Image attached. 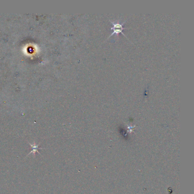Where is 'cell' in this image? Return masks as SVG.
<instances>
[{"label": "cell", "mask_w": 194, "mask_h": 194, "mask_svg": "<svg viewBox=\"0 0 194 194\" xmlns=\"http://www.w3.org/2000/svg\"><path fill=\"white\" fill-rule=\"evenodd\" d=\"M110 22L111 24L113 25V27L111 28V30H112L113 32L112 33V34L110 35L109 38H110V36H112L113 35H114L115 34L117 35V34H118L119 33H122L125 37H127L122 32L124 29H125V28H124V27H123V25L124 24L125 22H126V21H125L124 22H122V23H120V22H116V23H115V22H113L110 21Z\"/></svg>", "instance_id": "obj_1"}, {"label": "cell", "mask_w": 194, "mask_h": 194, "mask_svg": "<svg viewBox=\"0 0 194 194\" xmlns=\"http://www.w3.org/2000/svg\"><path fill=\"white\" fill-rule=\"evenodd\" d=\"M28 143H29V145H30L31 146V151L30 153H29L27 155V156L31 154H33L34 157H35L36 153H38L40 154V155H42V154H41L40 152H38V149H41V148H39L40 143H39V144H36L35 142H34L33 144H32V143H30L29 142H28ZM27 156H26V157H27Z\"/></svg>", "instance_id": "obj_2"}]
</instances>
